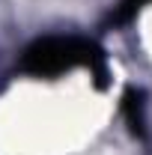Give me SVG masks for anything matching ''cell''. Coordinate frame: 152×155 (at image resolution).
<instances>
[{
    "label": "cell",
    "mask_w": 152,
    "mask_h": 155,
    "mask_svg": "<svg viewBox=\"0 0 152 155\" xmlns=\"http://www.w3.org/2000/svg\"><path fill=\"white\" fill-rule=\"evenodd\" d=\"M87 66L95 72L98 87H104V54L93 39L75 36V33H54V36H39L33 39L18 60V69L33 78H57L63 72H72Z\"/></svg>",
    "instance_id": "cell-1"
},
{
    "label": "cell",
    "mask_w": 152,
    "mask_h": 155,
    "mask_svg": "<svg viewBox=\"0 0 152 155\" xmlns=\"http://www.w3.org/2000/svg\"><path fill=\"white\" fill-rule=\"evenodd\" d=\"M146 3H152V0H122L119 3V9L114 12V21H125V18H131L137 9H143Z\"/></svg>",
    "instance_id": "cell-2"
},
{
    "label": "cell",
    "mask_w": 152,
    "mask_h": 155,
    "mask_svg": "<svg viewBox=\"0 0 152 155\" xmlns=\"http://www.w3.org/2000/svg\"><path fill=\"white\" fill-rule=\"evenodd\" d=\"M125 110H128V116H131V128L140 131V125H143V116H140V96H137V101H134V93H128V96H125Z\"/></svg>",
    "instance_id": "cell-3"
}]
</instances>
